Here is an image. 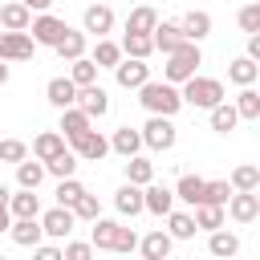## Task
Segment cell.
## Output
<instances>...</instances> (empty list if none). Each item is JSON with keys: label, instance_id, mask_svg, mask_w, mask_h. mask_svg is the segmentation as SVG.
Masks as SVG:
<instances>
[{"label": "cell", "instance_id": "44", "mask_svg": "<svg viewBox=\"0 0 260 260\" xmlns=\"http://www.w3.org/2000/svg\"><path fill=\"white\" fill-rule=\"evenodd\" d=\"M20 158H28V142H20V138H0V162H20Z\"/></svg>", "mask_w": 260, "mask_h": 260}, {"label": "cell", "instance_id": "2", "mask_svg": "<svg viewBox=\"0 0 260 260\" xmlns=\"http://www.w3.org/2000/svg\"><path fill=\"white\" fill-rule=\"evenodd\" d=\"M138 102H142L146 114H162V118H175V114L183 110V93H179V85H171V81H154V77H146V81L138 85Z\"/></svg>", "mask_w": 260, "mask_h": 260}, {"label": "cell", "instance_id": "27", "mask_svg": "<svg viewBox=\"0 0 260 260\" xmlns=\"http://www.w3.org/2000/svg\"><path fill=\"white\" fill-rule=\"evenodd\" d=\"M65 146H69V142L61 138V130H41V134L32 138V158H41V162H45V158L61 154Z\"/></svg>", "mask_w": 260, "mask_h": 260}, {"label": "cell", "instance_id": "19", "mask_svg": "<svg viewBox=\"0 0 260 260\" xmlns=\"http://www.w3.org/2000/svg\"><path fill=\"white\" fill-rule=\"evenodd\" d=\"M114 211L118 215H142V187L138 183H122L118 191H114Z\"/></svg>", "mask_w": 260, "mask_h": 260}, {"label": "cell", "instance_id": "6", "mask_svg": "<svg viewBox=\"0 0 260 260\" xmlns=\"http://www.w3.org/2000/svg\"><path fill=\"white\" fill-rule=\"evenodd\" d=\"M37 219H41V232H45L49 240H69V236H73V228H77L73 207H61V203H53L49 211H41Z\"/></svg>", "mask_w": 260, "mask_h": 260}, {"label": "cell", "instance_id": "13", "mask_svg": "<svg viewBox=\"0 0 260 260\" xmlns=\"http://www.w3.org/2000/svg\"><path fill=\"white\" fill-rule=\"evenodd\" d=\"M146 77H150V65H146L142 57H122V61L114 65V81H118L122 89H138Z\"/></svg>", "mask_w": 260, "mask_h": 260}, {"label": "cell", "instance_id": "14", "mask_svg": "<svg viewBox=\"0 0 260 260\" xmlns=\"http://www.w3.org/2000/svg\"><path fill=\"white\" fill-rule=\"evenodd\" d=\"M171 207H175V191L150 179V183L142 187V211H150V215H167Z\"/></svg>", "mask_w": 260, "mask_h": 260}, {"label": "cell", "instance_id": "22", "mask_svg": "<svg viewBox=\"0 0 260 260\" xmlns=\"http://www.w3.org/2000/svg\"><path fill=\"white\" fill-rule=\"evenodd\" d=\"M8 236H12V244H20V248H32V244L45 240L37 215H32V219H12V223H8Z\"/></svg>", "mask_w": 260, "mask_h": 260}, {"label": "cell", "instance_id": "42", "mask_svg": "<svg viewBox=\"0 0 260 260\" xmlns=\"http://www.w3.org/2000/svg\"><path fill=\"white\" fill-rule=\"evenodd\" d=\"M81 191H85V183H81L77 175H65V179H57V191H53V195H57V203H61V207H73Z\"/></svg>", "mask_w": 260, "mask_h": 260}, {"label": "cell", "instance_id": "12", "mask_svg": "<svg viewBox=\"0 0 260 260\" xmlns=\"http://www.w3.org/2000/svg\"><path fill=\"white\" fill-rule=\"evenodd\" d=\"M81 32H85V37H106V32H114V8H110V4H89V8L81 12Z\"/></svg>", "mask_w": 260, "mask_h": 260}, {"label": "cell", "instance_id": "31", "mask_svg": "<svg viewBox=\"0 0 260 260\" xmlns=\"http://www.w3.org/2000/svg\"><path fill=\"white\" fill-rule=\"evenodd\" d=\"M236 114L244 118V122H256L260 118V93H256V85H240V93H236Z\"/></svg>", "mask_w": 260, "mask_h": 260}, {"label": "cell", "instance_id": "29", "mask_svg": "<svg viewBox=\"0 0 260 260\" xmlns=\"http://www.w3.org/2000/svg\"><path fill=\"white\" fill-rule=\"evenodd\" d=\"M85 45H89V37H85L81 28H65V37H61L53 49H57V57H61V61H73V57H81V53H85Z\"/></svg>", "mask_w": 260, "mask_h": 260}, {"label": "cell", "instance_id": "4", "mask_svg": "<svg viewBox=\"0 0 260 260\" xmlns=\"http://www.w3.org/2000/svg\"><path fill=\"white\" fill-rule=\"evenodd\" d=\"M183 106H195V110H211L215 102H223V81L219 77H203V73H191L183 85Z\"/></svg>", "mask_w": 260, "mask_h": 260}, {"label": "cell", "instance_id": "24", "mask_svg": "<svg viewBox=\"0 0 260 260\" xmlns=\"http://www.w3.org/2000/svg\"><path fill=\"white\" fill-rule=\"evenodd\" d=\"M228 81H232V85H256V81H260V61H252L248 53L236 57V61L228 65Z\"/></svg>", "mask_w": 260, "mask_h": 260}, {"label": "cell", "instance_id": "36", "mask_svg": "<svg viewBox=\"0 0 260 260\" xmlns=\"http://www.w3.org/2000/svg\"><path fill=\"white\" fill-rule=\"evenodd\" d=\"M150 179H154V162H150L146 154H130V158H126V183L146 187Z\"/></svg>", "mask_w": 260, "mask_h": 260}, {"label": "cell", "instance_id": "32", "mask_svg": "<svg viewBox=\"0 0 260 260\" xmlns=\"http://www.w3.org/2000/svg\"><path fill=\"white\" fill-rule=\"evenodd\" d=\"M41 183H45V162L41 158H20L16 162V187H32L37 191Z\"/></svg>", "mask_w": 260, "mask_h": 260}, {"label": "cell", "instance_id": "34", "mask_svg": "<svg viewBox=\"0 0 260 260\" xmlns=\"http://www.w3.org/2000/svg\"><path fill=\"white\" fill-rule=\"evenodd\" d=\"M195 228H203V232H211V228H223V219H228V211H223V203H195Z\"/></svg>", "mask_w": 260, "mask_h": 260}, {"label": "cell", "instance_id": "40", "mask_svg": "<svg viewBox=\"0 0 260 260\" xmlns=\"http://www.w3.org/2000/svg\"><path fill=\"white\" fill-rule=\"evenodd\" d=\"M45 175H53V179H65V175H77V154L65 146L61 154H53V158H45Z\"/></svg>", "mask_w": 260, "mask_h": 260}, {"label": "cell", "instance_id": "11", "mask_svg": "<svg viewBox=\"0 0 260 260\" xmlns=\"http://www.w3.org/2000/svg\"><path fill=\"white\" fill-rule=\"evenodd\" d=\"M73 106H77V110H85L89 118H106V114H110V93H106L98 81H89V85H77Z\"/></svg>", "mask_w": 260, "mask_h": 260}, {"label": "cell", "instance_id": "28", "mask_svg": "<svg viewBox=\"0 0 260 260\" xmlns=\"http://www.w3.org/2000/svg\"><path fill=\"white\" fill-rule=\"evenodd\" d=\"M162 219H167V236H171V240H195V232H199L195 219H191V211H175V207H171Z\"/></svg>", "mask_w": 260, "mask_h": 260}, {"label": "cell", "instance_id": "33", "mask_svg": "<svg viewBox=\"0 0 260 260\" xmlns=\"http://www.w3.org/2000/svg\"><path fill=\"white\" fill-rule=\"evenodd\" d=\"M203 187H207V179H199V175H179V183H175V199H183V203H203Z\"/></svg>", "mask_w": 260, "mask_h": 260}, {"label": "cell", "instance_id": "46", "mask_svg": "<svg viewBox=\"0 0 260 260\" xmlns=\"http://www.w3.org/2000/svg\"><path fill=\"white\" fill-rule=\"evenodd\" d=\"M93 256V244H85V240H65V248H61V260H89Z\"/></svg>", "mask_w": 260, "mask_h": 260}, {"label": "cell", "instance_id": "51", "mask_svg": "<svg viewBox=\"0 0 260 260\" xmlns=\"http://www.w3.org/2000/svg\"><path fill=\"white\" fill-rule=\"evenodd\" d=\"M24 8H32V12H49L53 8V0H20Z\"/></svg>", "mask_w": 260, "mask_h": 260}, {"label": "cell", "instance_id": "17", "mask_svg": "<svg viewBox=\"0 0 260 260\" xmlns=\"http://www.w3.org/2000/svg\"><path fill=\"white\" fill-rule=\"evenodd\" d=\"M150 41H154V53H162V57H167V53H171V49H179L187 37L179 32V20H158V24L150 28Z\"/></svg>", "mask_w": 260, "mask_h": 260}, {"label": "cell", "instance_id": "18", "mask_svg": "<svg viewBox=\"0 0 260 260\" xmlns=\"http://www.w3.org/2000/svg\"><path fill=\"white\" fill-rule=\"evenodd\" d=\"M89 126H93V118H89L85 110H77V106H65V110H61V126H57V130H61V138H65V142L81 138Z\"/></svg>", "mask_w": 260, "mask_h": 260}, {"label": "cell", "instance_id": "21", "mask_svg": "<svg viewBox=\"0 0 260 260\" xmlns=\"http://www.w3.org/2000/svg\"><path fill=\"white\" fill-rule=\"evenodd\" d=\"M179 32H183L187 41H203V37L211 32V16H207L203 8H191V12L179 16Z\"/></svg>", "mask_w": 260, "mask_h": 260}, {"label": "cell", "instance_id": "41", "mask_svg": "<svg viewBox=\"0 0 260 260\" xmlns=\"http://www.w3.org/2000/svg\"><path fill=\"white\" fill-rule=\"evenodd\" d=\"M69 81L73 85H89V81H98V65H93V57H73L69 61Z\"/></svg>", "mask_w": 260, "mask_h": 260}, {"label": "cell", "instance_id": "8", "mask_svg": "<svg viewBox=\"0 0 260 260\" xmlns=\"http://www.w3.org/2000/svg\"><path fill=\"white\" fill-rule=\"evenodd\" d=\"M223 211H228L240 228H248V223L260 219V195H256V191H232L228 203H223Z\"/></svg>", "mask_w": 260, "mask_h": 260}, {"label": "cell", "instance_id": "43", "mask_svg": "<svg viewBox=\"0 0 260 260\" xmlns=\"http://www.w3.org/2000/svg\"><path fill=\"white\" fill-rule=\"evenodd\" d=\"M73 215H77V219H85V223H89V219H98V215H102V203H98V195L81 191V195H77V203H73Z\"/></svg>", "mask_w": 260, "mask_h": 260}, {"label": "cell", "instance_id": "16", "mask_svg": "<svg viewBox=\"0 0 260 260\" xmlns=\"http://www.w3.org/2000/svg\"><path fill=\"white\" fill-rule=\"evenodd\" d=\"M171 248H175V240L167 236V228H154V232L138 236V248H134V252H142L146 260H167V256H171Z\"/></svg>", "mask_w": 260, "mask_h": 260}, {"label": "cell", "instance_id": "39", "mask_svg": "<svg viewBox=\"0 0 260 260\" xmlns=\"http://www.w3.org/2000/svg\"><path fill=\"white\" fill-rule=\"evenodd\" d=\"M154 53V41H150V32H126L122 37V57H150Z\"/></svg>", "mask_w": 260, "mask_h": 260}, {"label": "cell", "instance_id": "25", "mask_svg": "<svg viewBox=\"0 0 260 260\" xmlns=\"http://www.w3.org/2000/svg\"><path fill=\"white\" fill-rule=\"evenodd\" d=\"M110 150H114V154H122V158H130V154H138V150H142V134H138L134 126H118V130L110 134Z\"/></svg>", "mask_w": 260, "mask_h": 260}, {"label": "cell", "instance_id": "26", "mask_svg": "<svg viewBox=\"0 0 260 260\" xmlns=\"http://www.w3.org/2000/svg\"><path fill=\"white\" fill-rule=\"evenodd\" d=\"M45 98H49V106H53V110H65V106H73L77 85H73L69 77H53V81L45 85Z\"/></svg>", "mask_w": 260, "mask_h": 260}, {"label": "cell", "instance_id": "5", "mask_svg": "<svg viewBox=\"0 0 260 260\" xmlns=\"http://www.w3.org/2000/svg\"><path fill=\"white\" fill-rule=\"evenodd\" d=\"M138 134H142V146H146V150H158V154H167V150L179 142L175 118H162V114H150V118L138 126Z\"/></svg>", "mask_w": 260, "mask_h": 260}, {"label": "cell", "instance_id": "47", "mask_svg": "<svg viewBox=\"0 0 260 260\" xmlns=\"http://www.w3.org/2000/svg\"><path fill=\"white\" fill-rule=\"evenodd\" d=\"M236 20H240V28H244V32H260V4H244Z\"/></svg>", "mask_w": 260, "mask_h": 260}, {"label": "cell", "instance_id": "30", "mask_svg": "<svg viewBox=\"0 0 260 260\" xmlns=\"http://www.w3.org/2000/svg\"><path fill=\"white\" fill-rule=\"evenodd\" d=\"M207 114H211V130H215V134H232V130H236V122H240V114H236V106H232L228 98H223V102H215Z\"/></svg>", "mask_w": 260, "mask_h": 260}, {"label": "cell", "instance_id": "15", "mask_svg": "<svg viewBox=\"0 0 260 260\" xmlns=\"http://www.w3.org/2000/svg\"><path fill=\"white\" fill-rule=\"evenodd\" d=\"M8 215H12V219H32V215H41V195H37L32 187H16V191L8 195Z\"/></svg>", "mask_w": 260, "mask_h": 260}, {"label": "cell", "instance_id": "9", "mask_svg": "<svg viewBox=\"0 0 260 260\" xmlns=\"http://www.w3.org/2000/svg\"><path fill=\"white\" fill-rule=\"evenodd\" d=\"M65 28H69V24H65L61 16H53V12H37V16L28 20V37H32L37 45H49V49L65 37Z\"/></svg>", "mask_w": 260, "mask_h": 260}, {"label": "cell", "instance_id": "45", "mask_svg": "<svg viewBox=\"0 0 260 260\" xmlns=\"http://www.w3.org/2000/svg\"><path fill=\"white\" fill-rule=\"evenodd\" d=\"M228 195H232V183H228V179H207L203 203H228Z\"/></svg>", "mask_w": 260, "mask_h": 260}, {"label": "cell", "instance_id": "53", "mask_svg": "<svg viewBox=\"0 0 260 260\" xmlns=\"http://www.w3.org/2000/svg\"><path fill=\"white\" fill-rule=\"evenodd\" d=\"M8 223H12V219H0V232H8Z\"/></svg>", "mask_w": 260, "mask_h": 260}, {"label": "cell", "instance_id": "10", "mask_svg": "<svg viewBox=\"0 0 260 260\" xmlns=\"http://www.w3.org/2000/svg\"><path fill=\"white\" fill-rule=\"evenodd\" d=\"M32 53H37V41L28 37V28L24 32H12V28L0 32V61H28Z\"/></svg>", "mask_w": 260, "mask_h": 260}, {"label": "cell", "instance_id": "50", "mask_svg": "<svg viewBox=\"0 0 260 260\" xmlns=\"http://www.w3.org/2000/svg\"><path fill=\"white\" fill-rule=\"evenodd\" d=\"M8 195H12V191L0 183V219H12V215H8Z\"/></svg>", "mask_w": 260, "mask_h": 260}, {"label": "cell", "instance_id": "49", "mask_svg": "<svg viewBox=\"0 0 260 260\" xmlns=\"http://www.w3.org/2000/svg\"><path fill=\"white\" fill-rule=\"evenodd\" d=\"M248 57L260 61V32H248Z\"/></svg>", "mask_w": 260, "mask_h": 260}, {"label": "cell", "instance_id": "35", "mask_svg": "<svg viewBox=\"0 0 260 260\" xmlns=\"http://www.w3.org/2000/svg\"><path fill=\"white\" fill-rule=\"evenodd\" d=\"M118 61H122V45L110 41V37H98V45H93V65H98V69H114Z\"/></svg>", "mask_w": 260, "mask_h": 260}, {"label": "cell", "instance_id": "48", "mask_svg": "<svg viewBox=\"0 0 260 260\" xmlns=\"http://www.w3.org/2000/svg\"><path fill=\"white\" fill-rule=\"evenodd\" d=\"M32 256H37V260H61V248L41 240V244H32Z\"/></svg>", "mask_w": 260, "mask_h": 260}, {"label": "cell", "instance_id": "38", "mask_svg": "<svg viewBox=\"0 0 260 260\" xmlns=\"http://www.w3.org/2000/svg\"><path fill=\"white\" fill-rule=\"evenodd\" d=\"M158 24V12L150 8V4H138V8H130V16H126V32H150Z\"/></svg>", "mask_w": 260, "mask_h": 260}, {"label": "cell", "instance_id": "7", "mask_svg": "<svg viewBox=\"0 0 260 260\" xmlns=\"http://www.w3.org/2000/svg\"><path fill=\"white\" fill-rule=\"evenodd\" d=\"M69 150L77 154V162H102V158L110 154V138H106L102 130H93V126H89L81 138H73V142H69Z\"/></svg>", "mask_w": 260, "mask_h": 260}, {"label": "cell", "instance_id": "20", "mask_svg": "<svg viewBox=\"0 0 260 260\" xmlns=\"http://www.w3.org/2000/svg\"><path fill=\"white\" fill-rule=\"evenodd\" d=\"M207 252L219 256V260H232V256L240 252V236L228 232V228H211V232H207Z\"/></svg>", "mask_w": 260, "mask_h": 260}, {"label": "cell", "instance_id": "23", "mask_svg": "<svg viewBox=\"0 0 260 260\" xmlns=\"http://www.w3.org/2000/svg\"><path fill=\"white\" fill-rule=\"evenodd\" d=\"M32 20V8H24L20 0H4L0 4V28H12V32H24Z\"/></svg>", "mask_w": 260, "mask_h": 260}, {"label": "cell", "instance_id": "52", "mask_svg": "<svg viewBox=\"0 0 260 260\" xmlns=\"http://www.w3.org/2000/svg\"><path fill=\"white\" fill-rule=\"evenodd\" d=\"M8 77H12V69H8V61H0V85H8Z\"/></svg>", "mask_w": 260, "mask_h": 260}, {"label": "cell", "instance_id": "37", "mask_svg": "<svg viewBox=\"0 0 260 260\" xmlns=\"http://www.w3.org/2000/svg\"><path fill=\"white\" fill-rule=\"evenodd\" d=\"M228 183H232V191H260V167L256 162H240Z\"/></svg>", "mask_w": 260, "mask_h": 260}, {"label": "cell", "instance_id": "1", "mask_svg": "<svg viewBox=\"0 0 260 260\" xmlns=\"http://www.w3.org/2000/svg\"><path fill=\"white\" fill-rule=\"evenodd\" d=\"M93 228H89V244H93V252H134L138 248V232L134 228H126V223H118V219H89Z\"/></svg>", "mask_w": 260, "mask_h": 260}, {"label": "cell", "instance_id": "3", "mask_svg": "<svg viewBox=\"0 0 260 260\" xmlns=\"http://www.w3.org/2000/svg\"><path fill=\"white\" fill-rule=\"evenodd\" d=\"M199 65H203L199 41H183L179 49H171V53H167V65H162V81H171V85H183L191 73H199Z\"/></svg>", "mask_w": 260, "mask_h": 260}]
</instances>
